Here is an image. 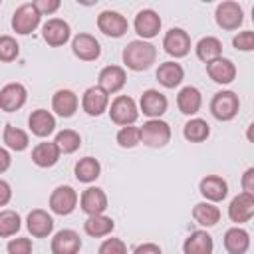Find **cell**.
I'll use <instances>...</instances> for the list:
<instances>
[{"label":"cell","instance_id":"4316f807","mask_svg":"<svg viewBox=\"0 0 254 254\" xmlns=\"http://www.w3.org/2000/svg\"><path fill=\"white\" fill-rule=\"evenodd\" d=\"M224 248L228 254H244L250 248V234L240 226L228 228L224 234Z\"/></svg>","mask_w":254,"mask_h":254},{"label":"cell","instance_id":"ba28073f","mask_svg":"<svg viewBox=\"0 0 254 254\" xmlns=\"http://www.w3.org/2000/svg\"><path fill=\"white\" fill-rule=\"evenodd\" d=\"M97 28L99 32H103L105 36L111 38H121L127 30H129V22L125 16H121L115 10H105L97 16Z\"/></svg>","mask_w":254,"mask_h":254},{"label":"cell","instance_id":"bcb514c9","mask_svg":"<svg viewBox=\"0 0 254 254\" xmlns=\"http://www.w3.org/2000/svg\"><path fill=\"white\" fill-rule=\"evenodd\" d=\"M133 254H163V252H161V248H159L157 244H153V242H145V244L137 246Z\"/></svg>","mask_w":254,"mask_h":254},{"label":"cell","instance_id":"e575fe53","mask_svg":"<svg viewBox=\"0 0 254 254\" xmlns=\"http://www.w3.org/2000/svg\"><path fill=\"white\" fill-rule=\"evenodd\" d=\"M54 143H56V147L60 149V153L69 155V153H73V151L79 149L81 137H79V133L73 131V129H64V131H60V133L56 135Z\"/></svg>","mask_w":254,"mask_h":254},{"label":"cell","instance_id":"d4e9b609","mask_svg":"<svg viewBox=\"0 0 254 254\" xmlns=\"http://www.w3.org/2000/svg\"><path fill=\"white\" fill-rule=\"evenodd\" d=\"M28 125H30V131L38 137H48L54 133L56 129V117L46 111V109H36L32 111V115L28 117Z\"/></svg>","mask_w":254,"mask_h":254},{"label":"cell","instance_id":"7bdbcfd3","mask_svg":"<svg viewBox=\"0 0 254 254\" xmlns=\"http://www.w3.org/2000/svg\"><path fill=\"white\" fill-rule=\"evenodd\" d=\"M34 6H36V10L40 12V16H44V14H54V12L60 8V0H36Z\"/></svg>","mask_w":254,"mask_h":254},{"label":"cell","instance_id":"603a6c76","mask_svg":"<svg viewBox=\"0 0 254 254\" xmlns=\"http://www.w3.org/2000/svg\"><path fill=\"white\" fill-rule=\"evenodd\" d=\"M79 99L71 89H58L52 97V109L60 117H71L77 111Z\"/></svg>","mask_w":254,"mask_h":254},{"label":"cell","instance_id":"cb8c5ba5","mask_svg":"<svg viewBox=\"0 0 254 254\" xmlns=\"http://www.w3.org/2000/svg\"><path fill=\"white\" fill-rule=\"evenodd\" d=\"M214 242L212 236L206 230H194L189 234V238L183 244V252L185 254H212Z\"/></svg>","mask_w":254,"mask_h":254},{"label":"cell","instance_id":"2e32d148","mask_svg":"<svg viewBox=\"0 0 254 254\" xmlns=\"http://www.w3.org/2000/svg\"><path fill=\"white\" fill-rule=\"evenodd\" d=\"M107 105H109V95L101 87L93 85V87H87L85 89V93L81 97V107H83V111L87 115L97 117L103 111H107Z\"/></svg>","mask_w":254,"mask_h":254},{"label":"cell","instance_id":"d6a6232c","mask_svg":"<svg viewBox=\"0 0 254 254\" xmlns=\"http://www.w3.org/2000/svg\"><path fill=\"white\" fill-rule=\"evenodd\" d=\"M192 218L200 224V226H214L220 220V210L218 206H214L212 202H198L192 208Z\"/></svg>","mask_w":254,"mask_h":254},{"label":"cell","instance_id":"d590c367","mask_svg":"<svg viewBox=\"0 0 254 254\" xmlns=\"http://www.w3.org/2000/svg\"><path fill=\"white\" fill-rule=\"evenodd\" d=\"M4 143L12 151H24L28 147L30 139H28L26 131H22V129H18L14 125H6L4 127Z\"/></svg>","mask_w":254,"mask_h":254},{"label":"cell","instance_id":"7a4b0ae2","mask_svg":"<svg viewBox=\"0 0 254 254\" xmlns=\"http://www.w3.org/2000/svg\"><path fill=\"white\" fill-rule=\"evenodd\" d=\"M139 131H141V143L153 149L165 147L171 141V127L161 119H149L147 123H143V127H139Z\"/></svg>","mask_w":254,"mask_h":254},{"label":"cell","instance_id":"44dd1931","mask_svg":"<svg viewBox=\"0 0 254 254\" xmlns=\"http://www.w3.org/2000/svg\"><path fill=\"white\" fill-rule=\"evenodd\" d=\"M200 194L206 198V202H218L228 194V185L218 175H206L198 185Z\"/></svg>","mask_w":254,"mask_h":254},{"label":"cell","instance_id":"8992f818","mask_svg":"<svg viewBox=\"0 0 254 254\" xmlns=\"http://www.w3.org/2000/svg\"><path fill=\"white\" fill-rule=\"evenodd\" d=\"M75 206H77V192L71 187L64 185V187H58L52 190V194H50L52 212L65 216V214H71L75 210Z\"/></svg>","mask_w":254,"mask_h":254},{"label":"cell","instance_id":"6da1fadb","mask_svg":"<svg viewBox=\"0 0 254 254\" xmlns=\"http://www.w3.org/2000/svg\"><path fill=\"white\" fill-rule=\"evenodd\" d=\"M157 60V48L145 40H133L123 50V64L133 71L149 69Z\"/></svg>","mask_w":254,"mask_h":254},{"label":"cell","instance_id":"74e56055","mask_svg":"<svg viewBox=\"0 0 254 254\" xmlns=\"http://www.w3.org/2000/svg\"><path fill=\"white\" fill-rule=\"evenodd\" d=\"M117 143L125 149H131L135 145L141 143V131L139 127H133V125H127V127H121L119 133H117Z\"/></svg>","mask_w":254,"mask_h":254},{"label":"cell","instance_id":"5b68a950","mask_svg":"<svg viewBox=\"0 0 254 254\" xmlns=\"http://www.w3.org/2000/svg\"><path fill=\"white\" fill-rule=\"evenodd\" d=\"M40 18L42 16L36 10L34 2H26V4H22V6L16 8V12L12 16V28H14L16 34H24V36L26 34H32L38 28Z\"/></svg>","mask_w":254,"mask_h":254},{"label":"cell","instance_id":"ab89813d","mask_svg":"<svg viewBox=\"0 0 254 254\" xmlns=\"http://www.w3.org/2000/svg\"><path fill=\"white\" fill-rule=\"evenodd\" d=\"M97 254H127V246L119 238H107L101 242Z\"/></svg>","mask_w":254,"mask_h":254},{"label":"cell","instance_id":"7c38bea8","mask_svg":"<svg viewBox=\"0 0 254 254\" xmlns=\"http://www.w3.org/2000/svg\"><path fill=\"white\" fill-rule=\"evenodd\" d=\"M79 206L87 216H95V214H103L107 208V194L97 189V187H89L81 192L79 196Z\"/></svg>","mask_w":254,"mask_h":254},{"label":"cell","instance_id":"5bb4252c","mask_svg":"<svg viewBox=\"0 0 254 254\" xmlns=\"http://www.w3.org/2000/svg\"><path fill=\"white\" fill-rule=\"evenodd\" d=\"M81 248V238L75 230L64 228L52 238V254H77Z\"/></svg>","mask_w":254,"mask_h":254},{"label":"cell","instance_id":"f1b7e54d","mask_svg":"<svg viewBox=\"0 0 254 254\" xmlns=\"http://www.w3.org/2000/svg\"><path fill=\"white\" fill-rule=\"evenodd\" d=\"M60 149L56 147V143L52 141H44V143H38L34 149H32V161L38 165V167H42V169H46V167H54L56 163H58V159H60Z\"/></svg>","mask_w":254,"mask_h":254},{"label":"cell","instance_id":"f546056e","mask_svg":"<svg viewBox=\"0 0 254 254\" xmlns=\"http://www.w3.org/2000/svg\"><path fill=\"white\" fill-rule=\"evenodd\" d=\"M194 50H196V58L204 64H208L216 58H222V42L214 36H206V38L198 40Z\"/></svg>","mask_w":254,"mask_h":254},{"label":"cell","instance_id":"1f68e13d","mask_svg":"<svg viewBox=\"0 0 254 254\" xmlns=\"http://www.w3.org/2000/svg\"><path fill=\"white\" fill-rule=\"evenodd\" d=\"M73 171H75V179L77 181H81V183H93L99 177V173H101V165L93 157H83V159H79L75 163V169Z\"/></svg>","mask_w":254,"mask_h":254},{"label":"cell","instance_id":"f35d334b","mask_svg":"<svg viewBox=\"0 0 254 254\" xmlns=\"http://www.w3.org/2000/svg\"><path fill=\"white\" fill-rule=\"evenodd\" d=\"M20 54V46L12 36H0V62H12Z\"/></svg>","mask_w":254,"mask_h":254},{"label":"cell","instance_id":"8d00e7d4","mask_svg":"<svg viewBox=\"0 0 254 254\" xmlns=\"http://www.w3.org/2000/svg\"><path fill=\"white\" fill-rule=\"evenodd\" d=\"M18 230H20V214L10 208L0 210V238L14 236Z\"/></svg>","mask_w":254,"mask_h":254},{"label":"cell","instance_id":"7402d4cb","mask_svg":"<svg viewBox=\"0 0 254 254\" xmlns=\"http://www.w3.org/2000/svg\"><path fill=\"white\" fill-rule=\"evenodd\" d=\"M26 226H28V230H30L32 236H36V238H46V236H50L52 230H54V218H52L46 210L34 208V210L28 214V218H26Z\"/></svg>","mask_w":254,"mask_h":254},{"label":"cell","instance_id":"ac0fdd59","mask_svg":"<svg viewBox=\"0 0 254 254\" xmlns=\"http://www.w3.org/2000/svg\"><path fill=\"white\" fill-rule=\"evenodd\" d=\"M71 50L83 62H93L101 56V46L91 34H77L71 42Z\"/></svg>","mask_w":254,"mask_h":254},{"label":"cell","instance_id":"ee69618b","mask_svg":"<svg viewBox=\"0 0 254 254\" xmlns=\"http://www.w3.org/2000/svg\"><path fill=\"white\" fill-rule=\"evenodd\" d=\"M242 192H248V194H254V169H246V173L242 175Z\"/></svg>","mask_w":254,"mask_h":254},{"label":"cell","instance_id":"4dcf8cb0","mask_svg":"<svg viewBox=\"0 0 254 254\" xmlns=\"http://www.w3.org/2000/svg\"><path fill=\"white\" fill-rule=\"evenodd\" d=\"M115 228L113 224V218L105 216V214H95V216H87V220L83 222V230L93 236V238H101V236H107L111 234Z\"/></svg>","mask_w":254,"mask_h":254},{"label":"cell","instance_id":"3957f363","mask_svg":"<svg viewBox=\"0 0 254 254\" xmlns=\"http://www.w3.org/2000/svg\"><path fill=\"white\" fill-rule=\"evenodd\" d=\"M240 109V99L234 91H218L210 101V111L218 121H230Z\"/></svg>","mask_w":254,"mask_h":254},{"label":"cell","instance_id":"836d02e7","mask_svg":"<svg viewBox=\"0 0 254 254\" xmlns=\"http://www.w3.org/2000/svg\"><path fill=\"white\" fill-rule=\"evenodd\" d=\"M183 135H185V139L190 141V143H202V141L210 135V127H208V123H206L204 119L194 117V119H190V121L185 123Z\"/></svg>","mask_w":254,"mask_h":254},{"label":"cell","instance_id":"f6af8a7d","mask_svg":"<svg viewBox=\"0 0 254 254\" xmlns=\"http://www.w3.org/2000/svg\"><path fill=\"white\" fill-rule=\"evenodd\" d=\"M10 198H12V189H10V185L0 179V206H6V204L10 202Z\"/></svg>","mask_w":254,"mask_h":254},{"label":"cell","instance_id":"d6986e66","mask_svg":"<svg viewBox=\"0 0 254 254\" xmlns=\"http://www.w3.org/2000/svg\"><path fill=\"white\" fill-rule=\"evenodd\" d=\"M167 105H169L167 97H165L161 91H157V89H147V91H143L141 101H139L141 111H143L147 117H151V119H159V117L167 111Z\"/></svg>","mask_w":254,"mask_h":254},{"label":"cell","instance_id":"b9f144b4","mask_svg":"<svg viewBox=\"0 0 254 254\" xmlns=\"http://www.w3.org/2000/svg\"><path fill=\"white\" fill-rule=\"evenodd\" d=\"M8 254H32L30 238H12L8 242Z\"/></svg>","mask_w":254,"mask_h":254},{"label":"cell","instance_id":"9c48e42d","mask_svg":"<svg viewBox=\"0 0 254 254\" xmlns=\"http://www.w3.org/2000/svg\"><path fill=\"white\" fill-rule=\"evenodd\" d=\"M163 48L169 56L185 58L190 52V36L183 28H171L163 38Z\"/></svg>","mask_w":254,"mask_h":254},{"label":"cell","instance_id":"4fadbf2b","mask_svg":"<svg viewBox=\"0 0 254 254\" xmlns=\"http://www.w3.org/2000/svg\"><path fill=\"white\" fill-rule=\"evenodd\" d=\"M127 81V75H125V69L119 67V65H107L99 71V77H97V87H101L107 95L109 93H117L119 89H123Z\"/></svg>","mask_w":254,"mask_h":254},{"label":"cell","instance_id":"8fae6325","mask_svg":"<svg viewBox=\"0 0 254 254\" xmlns=\"http://www.w3.org/2000/svg\"><path fill=\"white\" fill-rule=\"evenodd\" d=\"M228 216L236 224L248 222L254 216V194H248V192L236 194L228 204Z\"/></svg>","mask_w":254,"mask_h":254},{"label":"cell","instance_id":"484cf974","mask_svg":"<svg viewBox=\"0 0 254 254\" xmlns=\"http://www.w3.org/2000/svg\"><path fill=\"white\" fill-rule=\"evenodd\" d=\"M177 105H179V111L185 113V115H194L198 113L200 105H202V95L196 87L192 85H187L179 91L177 95Z\"/></svg>","mask_w":254,"mask_h":254},{"label":"cell","instance_id":"ffe728a7","mask_svg":"<svg viewBox=\"0 0 254 254\" xmlns=\"http://www.w3.org/2000/svg\"><path fill=\"white\" fill-rule=\"evenodd\" d=\"M206 73L212 81L226 85L236 77V65L228 58H216V60L206 64Z\"/></svg>","mask_w":254,"mask_h":254},{"label":"cell","instance_id":"7dc6e473","mask_svg":"<svg viewBox=\"0 0 254 254\" xmlns=\"http://www.w3.org/2000/svg\"><path fill=\"white\" fill-rule=\"evenodd\" d=\"M10 163H12V157H10V153H8L4 147H0V173L8 171V169H10Z\"/></svg>","mask_w":254,"mask_h":254},{"label":"cell","instance_id":"83f0119b","mask_svg":"<svg viewBox=\"0 0 254 254\" xmlns=\"http://www.w3.org/2000/svg\"><path fill=\"white\" fill-rule=\"evenodd\" d=\"M157 79H159V83H161L163 87L173 89V87H177V85L185 79V69H183V65L177 64V62H165V64H161L159 69H157Z\"/></svg>","mask_w":254,"mask_h":254},{"label":"cell","instance_id":"e0dca14e","mask_svg":"<svg viewBox=\"0 0 254 254\" xmlns=\"http://www.w3.org/2000/svg\"><path fill=\"white\" fill-rule=\"evenodd\" d=\"M135 32L143 38V40H149V38H155L161 30V18L155 10L151 8H145L141 10L137 16H135Z\"/></svg>","mask_w":254,"mask_h":254},{"label":"cell","instance_id":"52a82bcc","mask_svg":"<svg viewBox=\"0 0 254 254\" xmlns=\"http://www.w3.org/2000/svg\"><path fill=\"white\" fill-rule=\"evenodd\" d=\"M214 18L222 30H236L244 20V12H242V6L238 2L228 0V2H220L216 6Z\"/></svg>","mask_w":254,"mask_h":254},{"label":"cell","instance_id":"9a60e30c","mask_svg":"<svg viewBox=\"0 0 254 254\" xmlns=\"http://www.w3.org/2000/svg\"><path fill=\"white\" fill-rule=\"evenodd\" d=\"M69 34H71L69 24H67L65 20H62V18H52V20H48V22L44 24V28H42L44 40H46L50 46H54V48L64 46V44L69 40Z\"/></svg>","mask_w":254,"mask_h":254},{"label":"cell","instance_id":"60d3db41","mask_svg":"<svg viewBox=\"0 0 254 254\" xmlns=\"http://www.w3.org/2000/svg\"><path fill=\"white\" fill-rule=\"evenodd\" d=\"M232 44H234L236 50H242V52H250V50H254V32H250V30L238 32V34L234 36Z\"/></svg>","mask_w":254,"mask_h":254},{"label":"cell","instance_id":"277c9868","mask_svg":"<svg viewBox=\"0 0 254 254\" xmlns=\"http://www.w3.org/2000/svg\"><path fill=\"white\" fill-rule=\"evenodd\" d=\"M109 117L113 123L121 125V127H127V125H133L139 117V109L135 105V101L129 97V95H117L109 107Z\"/></svg>","mask_w":254,"mask_h":254},{"label":"cell","instance_id":"30bf717a","mask_svg":"<svg viewBox=\"0 0 254 254\" xmlns=\"http://www.w3.org/2000/svg\"><path fill=\"white\" fill-rule=\"evenodd\" d=\"M26 97H28V91L22 83H6L2 89H0V109L6 111V113H12V111H18L24 103H26Z\"/></svg>","mask_w":254,"mask_h":254}]
</instances>
